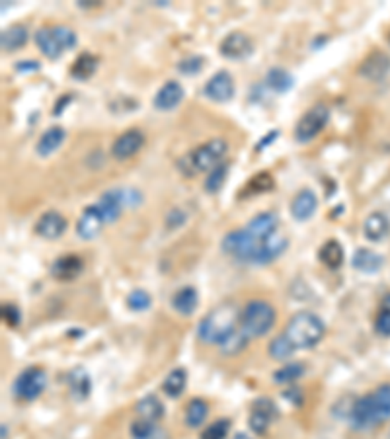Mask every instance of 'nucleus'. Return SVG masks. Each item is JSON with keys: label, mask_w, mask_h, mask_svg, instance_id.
<instances>
[{"label": "nucleus", "mask_w": 390, "mask_h": 439, "mask_svg": "<svg viewBox=\"0 0 390 439\" xmlns=\"http://www.w3.org/2000/svg\"><path fill=\"white\" fill-rule=\"evenodd\" d=\"M289 241L283 233H275L268 238H256L246 229H237L225 234L221 248L238 262L263 266L277 260L287 250Z\"/></svg>", "instance_id": "1"}, {"label": "nucleus", "mask_w": 390, "mask_h": 439, "mask_svg": "<svg viewBox=\"0 0 390 439\" xmlns=\"http://www.w3.org/2000/svg\"><path fill=\"white\" fill-rule=\"evenodd\" d=\"M390 418V385H382L371 395L359 396L351 405L349 424L357 431H367Z\"/></svg>", "instance_id": "2"}, {"label": "nucleus", "mask_w": 390, "mask_h": 439, "mask_svg": "<svg viewBox=\"0 0 390 439\" xmlns=\"http://www.w3.org/2000/svg\"><path fill=\"white\" fill-rule=\"evenodd\" d=\"M240 312L242 310L238 309L232 301L217 305L199 322V326H197L199 340L205 344H221L225 338L237 330V324L240 322Z\"/></svg>", "instance_id": "3"}, {"label": "nucleus", "mask_w": 390, "mask_h": 439, "mask_svg": "<svg viewBox=\"0 0 390 439\" xmlns=\"http://www.w3.org/2000/svg\"><path fill=\"white\" fill-rule=\"evenodd\" d=\"M227 153H229V143L225 139H211L180 158V172L186 178H191L195 174L211 172L213 168L222 164V158L227 156Z\"/></svg>", "instance_id": "4"}, {"label": "nucleus", "mask_w": 390, "mask_h": 439, "mask_svg": "<svg viewBox=\"0 0 390 439\" xmlns=\"http://www.w3.org/2000/svg\"><path fill=\"white\" fill-rule=\"evenodd\" d=\"M283 334L295 345V350H313L314 345L320 344L326 334V326L314 312L303 310L289 320Z\"/></svg>", "instance_id": "5"}, {"label": "nucleus", "mask_w": 390, "mask_h": 439, "mask_svg": "<svg viewBox=\"0 0 390 439\" xmlns=\"http://www.w3.org/2000/svg\"><path fill=\"white\" fill-rule=\"evenodd\" d=\"M77 34L67 26H43L35 32V44L47 59H59L61 55L77 45Z\"/></svg>", "instance_id": "6"}, {"label": "nucleus", "mask_w": 390, "mask_h": 439, "mask_svg": "<svg viewBox=\"0 0 390 439\" xmlns=\"http://www.w3.org/2000/svg\"><path fill=\"white\" fill-rule=\"evenodd\" d=\"M275 324V309L265 301H250L240 312V328L248 338L265 336Z\"/></svg>", "instance_id": "7"}, {"label": "nucleus", "mask_w": 390, "mask_h": 439, "mask_svg": "<svg viewBox=\"0 0 390 439\" xmlns=\"http://www.w3.org/2000/svg\"><path fill=\"white\" fill-rule=\"evenodd\" d=\"M328 120H330V110L324 106V103H318L310 108L308 112L298 120L297 127H295V139L297 143H310L314 137H318L322 129L328 125Z\"/></svg>", "instance_id": "8"}, {"label": "nucleus", "mask_w": 390, "mask_h": 439, "mask_svg": "<svg viewBox=\"0 0 390 439\" xmlns=\"http://www.w3.org/2000/svg\"><path fill=\"white\" fill-rule=\"evenodd\" d=\"M47 387V375L42 367H27L24 369L14 381V396L20 400L32 402L35 398H39L42 393Z\"/></svg>", "instance_id": "9"}, {"label": "nucleus", "mask_w": 390, "mask_h": 439, "mask_svg": "<svg viewBox=\"0 0 390 439\" xmlns=\"http://www.w3.org/2000/svg\"><path fill=\"white\" fill-rule=\"evenodd\" d=\"M203 94L217 103H227L230 102L234 94H237V87H234V80L229 70H219L215 72L203 87Z\"/></svg>", "instance_id": "10"}, {"label": "nucleus", "mask_w": 390, "mask_h": 439, "mask_svg": "<svg viewBox=\"0 0 390 439\" xmlns=\"http://www.w3.org/2000/svg\"><path fill=\"white\" fill-rule=\"evenodd\" d=\"M219 53L225 59L240 61L250 57L254 53V42L252 37L244 32H232L219 45Z\"/></svg>", "instance_id": "11"}, {"label": "nucleus", "mask_w": 390, "mask_h": 439, "mask_svg": "<svg viewBox=\"0 0 390 439\" xmlns=\"http://www.w3.org/2000/svg\"><path fill=\"white\" fill-rule=\"evenodd\" d=\"M275 418H277V406L273 405V400H270V398H258L254 406H252L248 424H250V430L254 431V433L263 435L265 431L270 430V426H272Z\"/></svg>", "instance_id": "12"}, {"label": "nucleus", "mask_w": 390, "mask_h": 439, "mask_svg": "<svg viewBox=\"0 0 390 439\" xmlns=\"http://www.w3.org/2000/svg\"><path fill=\"white\" fill-rule=\"evenodd\" d=\"M144 133L141 129H127L123 131L111 145V156L118 160H127L131 156H135L144 145Z\"/></svg>", "instance_id": "13"}, {"label": "nucleus", "mask_w": 390, "mask_h": 439, "mask_svg": "<svg viewBox=\"0 0 390 439\" xmlns=\"http://www.w3.org/2000/svg\"><path fill=\"white\" fill-rule=\"evenodd\" d=\"M103 224L108 223H106V219H103V215L100 213L98 205L94 203V205L86 207L84 211H82V215L78 217L77 234L82 238V241H94L98 234L102 233Z\"/></svg>", "instance_id": "14"}, {"label": "nucleus", "mask_w": 390, "mask_h": 439, "mask_svg": "<svg viewBox=\"0 0 390 439\" xmlns=\"http://www.w3.org/2000/svg\"><path fill=\"white\" fill-rule=\"evenodd\" d=\"M65 231H67V219L59 211H45L35 223V233L45 241H57L65 234Z\"/></svg>", "instance_id": "15"}, {"label": "nucleus", "mask_w": 390, "mask_h": 439, "mask_svg": "<svg viewBox=\"0 0 390 439\" xmlns=\"http://www.w3.org/2000/svg\"><path fill=\"white\" fill-rule=\"evenodd\" d=\"M184 100V87L180 84L178 80H168L164 82L158 92L154 94V108L158 112H172L174 108H178Z\"/></svg>", "instance_id": "16"}, {"label": "nucleus", "mask_w": 390, "mask_h": 439, "mask_svg": "<svg viewBox=\"0 0 390 439\" xmlns=\"http://www.w3.org/2000/svg\"><path fill=\"white\" fill-rule=\"evenodd\" d=\"M96 205H98L100 213L106 219V223H115L121 217V213H123V207L127 205L125 203V193H123V190H118V188L103 191Z\"/></svg>", "instance_id": "17"}, {"label": "nucleus", "mask_w": 390, "mask_h": 439, "mask_svg": "<svg viewBox=\"0 0 390 439\" xmlns=\"http://www.w3.org/2000/svg\"><path fill=\"white\" fill-rule=\"evenodd\" d=\"M316 209H318V198H316V193L310 188L298 191L297 196L293 198V201H291V215L298 223L308 221L316 213Z\"/></svg>", "instance_id": "18"}, {"label": "nucleus", "mask_w": 390, "mask_h": 439, "mask_svg": "<svg viewBox=\"0 0 390 439\" xmlns=\"http://www.w3.org/2000/svg\"><path fill=\"white\" fill-rule=\"evenodd\" d=\"M390 70V57L386 53L375 51L371 53L367 59L363 61V65L359 67V75L371 82H379L382 78L389 75Z\"/></svg>", "instance_id": "19"}, {"label": "nucleus", "mask_w": 390, "mask_h": 439, "mask_svg": "<svg viewBox=\"0 0 390 439\" xmlns=\"http://www.w3.org/2000/svg\"><path fill=\"white\" fill-rule=\"evenodd\" d=\"M82 269H84L82 258H78L75 254H67L53 262L51 276L59 281H70V279H77L82 274Z\"/></svg>", "instance_id": "20"}, {"label": "nucleus", "mask_w": 390, "mask_h": 439, "mask_svg": "<svg viewBox=\"0 0 390 439\" xmlns=\"http://www.w3.org/2000/svg\"><path fill=\"white\" fill-rule=\"evenodd\" d=\"M244 229L256 238H268L272 234L279 233V217L270 211H263V213H258Z\"/></svg>", "instance_id": "21"}, {"label": "nucleus", "mask_w": 390, "mask_h": 439, "mask_svg": "<svg viewBox=\"0 0 390 439\" xmlns=\"http://www.w3.org/2000/svg\"><path fill=\"white\" fill-rule=\"evenodd\" d=\"M363 234L367 241L381 242L390 234V219L386 213L381 211H373L371 215L365 219L363 223Z\"/></svg>", "instance_id": "22"}, {"label": "nucleus", "mask_w": 390, "mask_h": 439, "mask_svg": "<svg viewBox=\"0 0 390 439\" xmlns=\"http://www.w3.org/2000/svg\"><path fill=\"white\" fill-rule=\"evenodd\" d=\"M65 139H67V131L59 127V125H55V127H49V129L43 133L39 141H37V145H35V153L42 156V158H47V156H51L55 151H59L63 143H65Z\"/></svg>", "instance_id": "23"}, {"label": "nucleus", "mask_w": 390, "mask_h": 439, "mask_svg": "<svg viewBox=\"0 0 390 439\" xmlns=\"http://www.w3.org/2000/svg\"><path fill=\"white\" fill-rule=\"evenodd\" d=\"M351 266L356 267L357 272H361V274H377L384 266V258H382L381 254H377L375 250L359 248L353 254Z\"/></svg>", "instance_id": "24"}, {"label": "nucleus", "mask_w": 390, "mask_h": 439, "mask_svg": "<svg viewBox=\"0 0 390 439\" xmlns=\"http://www.w3.org/2000/svg\"><path fill=\"white\" fill-rule=\"evenodd\" d=\"M197 305H199V295L195 291V287H182L180 291L172 295V309L178 314H184V317L194 314Z\"/></svg>", "instance_id": "25"}, {"label": "nucleus", "mask_w": 390, "mask_h": 439, "mask_svg": "<svg viewBox=\"0 0 390 439\" xmlns=\"http://www.w3.org/2000/svg\"><path fill=\"white\" fill-rule=\"evenodd\" d=\"M68 390L73 398L77 400H86L90 396V390H92V383H90V375L88 371L82 369V367H75V369L68 373Z\"/></svg>", "instance_id": "26"}, {"label": "nucleus", "mask_w": 390, "mask_h": 439, "mask_svg": "<svg viewBox=\"0 0 390 439\" xmlns=\"http://www.w3.org/2000/svg\"><path fill=\"white\" fill-rule=\"evenodd\" d=\"M27 27L22 24H14V26L6 27L2 35H0V47L6 53H14L18 49H22L27 44Z\"/></svg>", "instance_id": "27"}, {"label": "nucleus", "mask_w": 390, "mask_h": 439, "mask_svg": "<svg viewBox=\"0 0 390 439\" xmlns=\"http://www.w3.org/2000/svg\"><path fill=\"white\" fill-rule=\"evenodd\" d=\"M98 65H100V59L92 55V53H82L78 55L77 61L73 63L70 67V77L78 80V82H84L90 77H94V72L98 70Z\"/></svg>", "instance_id": "28"}, {"label": "nucleus", "mask_w": 390, "mask_h": 439, "mask_svg": "<svg viewBox=\"0 0 390 439\" xmlns=\"http://www.w3.org/2000/svg\"><path fill=\"white\" fill-rule=\"evenodd\" d=\"M275 188V178L270 172H258L254 174L250 180L246 182V186L240 191V198H250V196H260V193H268Z\"/></svg>", "instance_id": "29"}, {"label": "nucleus", "mask_w": 390, "mask_h": 439, "mask_svg": "<svg viewBox=\"0 0 390 439\" xmlns=\"http://www.w3.org/2000/svg\"><path fill=\"white\" fill-rule=\"evenodd\" d=\"M135 412L139 420H146V422H158L164 416V406L154 395L144 396L143 400H139L135 406Z\"/></svg>", "instance_id": "30"}, {"label": "nucleus", "mask_w": 390, "mask_h": 439, "mask_svg": "<svg viewBox=\"0 0 390 439\" xmlns=\"http://www.w3.org/2000/svg\"><path fill=\"white\" fill-rule=\"evenodd\" d=\"M187 385V371L184 367H176L172 369L166 375V379L162 383V390L164 395L170 396V398H178L184 390H186Z\"/></svg>", "instance_id": "31"}, {"label": "nucleus", "mask_w": 390, "mask_h": 439, "mask_svg": "<svg viewBox=\"0 0 390 439\" xmlns=\"http://www.w3.org/2000/svg\"><path fill=\"white\" fill-rule=\"evenodd\" d=\"M318 258H320V262L326 267L338 269L344 264V248H341V244L338 241H326L320 252H318Z\"/></svg>", "instance_id": "32"}, {"label": "nucleus", "mask_w": 390, "mask_h": 439, "mask_svg": "<svg viewBox=\"0 0 390 439\" xmlns=\"http://www.w3.org/2000/svg\"><path fill=\"white\" fill-rule=\"evenodd\" d=\"M265 84L272 88L273 92L285 94V92H289V90L293 88V77H291L285 69L275 67V69L268 70V75H265Z\"/></svg>", "instance_id": "33"}, {"label": "nucleus", "mask_w": 390, "mask_h": 439, "mask_svg": "<svg viewBox=\"0 0 390 439\" xmlns=\"http://www.w3.org/2000/svg\"><path fill=\"white\" fill-rule=\"evenodd\" d=\"M209 414V405L205 402L203 398H194L189 400L186 406V424L187 428H199L205 422Z\"/></svg>", "instance_id": "34"}, {"label": "nucleus", "mask_w": 390, "mask_h": 439, "mask_svg": "<svg viewBox=\"0 0 390 439\" xmlns=\"http://www.w3.org/2000/svg\"><path fill=\"white\" fill-rule=\"evenodd\" d=\"M248 340H250V338L244 334V330H242V328H237L232 334H229V336L225 338L221 344H219V350H221L222 355H237V353H240L244 348H246Z\"/></svg>", "instance_id": "35"}, {"label": "nucleus", "mask_w": 390, "mask_h": 439, "mask_svg": "<svg viewBox=\"0 0 390 439\" xmlns=\"http://www.w3.org/2000/svg\"><path fill=\"white\" fill-rule=\"evenodd\" d=\"M305 365L303 363H297V362H291V363H285L281 369H277L273 373V381L275 383H279V385H291V383H295L298 381L303 375H305Z\"/></svg>", "instance_id": "36"}, {"label": "nucleus", "mask_w": 390, "mask_h": 439, "mask_svg": "<svg viewBox=\"0 0 390 439\" xmlns=\"http://www.w3.org/2000/svg\"><path fill=\"white\" fill-rule=\"evenodd\" d=\"M227 176H229V164H219L217 168H213L211 172L207 174L205 178L203 188L207 193H217V191L222 190L225 182H227Z\"/></svg>", "instance_id": "37"}, {"label": "nucleus", "mask_w": 390, "mask_h": 439, "mask_svg": "<svg viewBox=\"0 0 390 439\" xmlns=\"http://www.w3.org/2000/svg\"><path fill=\"white\" fill-rule=\"evenodd\" d=\"M270 355H272L273 360H279V362H285V360H291L293 357V353L297 352L295 350V345L289 342V338L285 334H281L273 340L272 344H270Z\"/></svg>", "instance_id": "38"}, {"label": "nucleus", "mask_w": 390, "mask_h": 439, "mask_svg": "<svg viewBox=\"0 0 390 439\" xmlns=\"http://www.w3.org/2000/svg\"><path fill=\"white\" fill-rule=\"evenodd\" d=\"M151 305H153V297H151L146 291H143V289H135L133 293H129L127 307L131 310L143 312V310L151 309Z\"/></svg>", "instance_id": "39"}, {"label": "nucleus", "mask_w": 390, "mask_h": 439, "mask_svg": "<svg viewBox=\"0 0 390 439\" xmlns=\"http://www.w3.org/2000/svg\"><path fill=\"white\" fill-rule=\"evenodd\" d=\"M229 430H230V422L229 420H217V422H213L209 428H205V431L201 433V439H227L229 435Z\"/></svg>", "instance_id": "40"}, {"label": "nucleus", "mask_w": 390, "mask_h": 439, "mask_svg": "<svg viewBox=\"0 0 390 439\" xmlns=\"http://www.w3.org/2000/svg\"><path fill=\"white\" fill-rule=\"evenodd\" d=\"M203 65H205L203 57L194 55V57H186L184 61H180L178 70L182 75H197V72H201Z\"/></svg>", "instance_id": "41"}, {"label": "nucleus", "mask_w": 390, "mask_h": 439, "mask_svg": "<svg viewBox=\"0 0 390 439\" xmlns=\"http://www.w3.org/2000/svg\"><path fill=\"white\" fill-rule=\"evenodd\" d=\"M154 428H156V424L154 422H146V420H135V422L131 424L129 431H131V438L133 439H144L153 433Z\"/></svg>", "instance_id": "42"}, {"label": "nucleus", "mask_w": 390, "mask_h": 439, "mask_svg": "<svg viewBox=\"0 0 390 439\" xmlns=\"http://www.w3.org/2000/svg\"><path fill=\"white\" fill-rule=\"evenodd\" d=\"M375 330L381 336H390V309H384L379 312V317L375 320Z\"/></svg>", "instance_id": "43"}, {"label": "nucleus", "mask_w": 390, "mask_h": 439, "mask_svg": "<svg viewBox=\"0 0 390 439\" xmlns=\"http://www.w3.org/2000/svg\"><path fill=\"white\" fill-rule=\"evenodd\" d=\"M2 319H4V322L8 326H18L20 320H22V314H20V310L14 305H4L2 307Z\"/></svg>", "instance_id": "44"}, {"label": "nucleus", "mask_w": 390, "mask_h": 439, "mask_svg": "<svg viewBox=\"0 0 390 439\" xmlns=\"http://www.w3.org/2000/svg\"><path fill=\"white\" fill-rule=\"evenodd\" d=\"M39 69H42V65L37 61H20V63H16L18 72H35Z\"/></svg>", "instance_id": "45"}, {"label": "nucleus", "mask_w": 390, "mask_h": 439, "mask_svg": "<svg viewBox=\"0 0 390 439\" xmlns=\"http://www.w3.org/2000/svg\"><path fill=\"white\" fill-rule=\"evenodd\" d=\"M70 102H73V94L63 96V98H61V102L57 103L55 108H53V115H61V113H63V110H65V106H67V103H70Z\"/></svg>", "instance_id": "46"}, {"label": "nucleus", "mask_w": 390, "mask_h": 439, "mask_svg": "<svg viewBox=\"0 0 390 439\" xmlns=\"http://www.w3.org/2000/svg\"><path fill=\"white\" fill-rule=\"evenodd\" d=\"M144 439H170V435H168V431L162 430V428H158V426H156L153 433H151L149 438H144Z\"/></svg>", "instance_id": "47"}, {"label": "nucleus", "mask_w": 390, "mask_h": 439, "mask_svg": "<svg viewBox=\"0 0 390 439\" xmlns=\"http://www.w3.org/2000/svg\"><path fill=\"white\" fill-rule=\"evenodd\" d=\"M277 135H279V133H277V131H273V133H270V135H268V137H265V139H263V141H262V145H258V146H256V151H262L263 146H268V145H270V141H272V139L277 137Z\"/></svg>", "instance_id": "48"}, {"label": "nucleus", "mask_w": 390, "mask_h": 439, "mask_svg": "<svg viewBox=\"0 0 390 439\" xmlns=\"http://www.w3.org/2000/svg\"><path fill=\"white\" fill-rule=\"evenodd\" d=\"M232 439H252V438H250L248 433H237V435H234Z\"/></svg>", "instance_id": "49"}]
</instances>
